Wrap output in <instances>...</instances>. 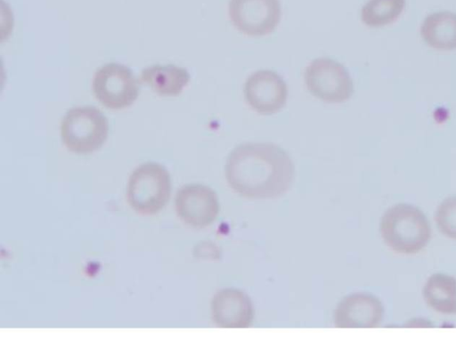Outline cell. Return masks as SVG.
I'll use <instances>...</instances> for the list:
<instances>
[{
	"label": "cell",
	"instance_id": "1",
	"mask_svg": "<svg viewBox=\"0 0 456 349\" xmlns=\"http://www.w3.org/2000/svg\"><path fill=\"white\" fill-rule=\"evenodd\" d=\"M229 186L248 199H273L291 186L295 166L289 154L271 142L236 146L224 167Z\"/></svg>",
	"mask_w": 456,
	"mask_h": 349
},
{
	"label": "cell",
	"instance_id": "2",
	"mask_svg": "<svg viewBox=\"0 0 456 349\" xmlns=\"http://www.w3.org/2000/svg\"><path fill=\"white\" fill-rule=\"evenodd\" d=\"M379 231L385 244L403 255L419 253L431 238V227L424 213L407 203L396 204L383 214Z\"/></svg>",
	"mask_w": 456,
	"mask_h": 349
},
{
	"label": "cell",
	"instance_id": "3",
	"mask_svg": "<svg viewBox=\"0 0 456 349\" xmlns=\"http://www.w3.org/2000/svg\"><path fill=\"white\" fill-rule=\"evenodd\" d=\"M108 131L104 114L92 106L69 110L61 125L62 142L77 154H89L100 149L107 139Z\"/></svg>",
	"mask_w": 456,
	"mask_h": 349
},
{
	"label": "cell",
	"instance_id": "4",
	"mask_svg": "<svg viewBox=\"0 0 456 349\" xmlns=\"http://www.w3.org/2000/svg\"><path fill=\"white\" fill-rule=\"evenodd\" d=\"M170 176L160 164L148 162L139 166L130 175L126 199L130 207L142 215L159 212L168 201Z\"/></svg>",
	"mask_w": 456,
	"mask_h": 349
},
{
	"label": "cell",
	"instance_id": "5",
	"mask_svg": "<svg viewBox=\"0 0 456 349\" xmlns=\"http://www.w3.org/2000/svg\"><path fill=\"white\" fill-rule=\"evenodd\" d=\"M304 77L311 94L328 103L346 101L354 92L353 80L346 69L330 58L314 60L306 67Z\"/></svg>",
	"mask_w": 456,
	"mask_h": 349
},
{
	"label": "cell",
	"instance_id": "6",
	"mask_svg": "<svg viewBox=\"0 0 456 349\" xmlns=\"http://www.w3.org/2000/svg\"><path fill=\"white\" fill-rule=\"evenodd\" d=\"M139 88L132 70L118 63H109L98 69L93 80L96 99L111 110L130 106L137 99Z\"/></svg>",
	"mask_w": 456,
	"mask_h": 349
},
{
	"label": "cell",
	"instance_id": "7",
	"mask_svg": "<svg viewBox=\"0 0 456 349\" xmlns=\"http://www.w3.org/2000/svg\"><path fill=\"white\" fill-rule=\"evenodd\" d=\"M228 13L239 31L249 37H263L276 28L281 10L279 0H230Z\"/></svg>",
	"mask_w": 456,
	"mask_h": 349
},
{
	"label": "cell",
	"instance_id": "8",
	"mask_svg": "<svg viewBox=\"0 0 456 349\" xmlns=\"http://www.w3.org/2000/svg\"><path fill=\"white\" fill-rule=\"evenodd\" d=\"M243 91L248 104L262 115L277 113L287 101V85L273 70L263 69L252 73L247 78Z\"/></svg>",
	"mask_w": 456,
	"mask_h": 349
},
{
	"label": "cell",
	"instance_id": "9",
	"mask_svg": "<svg viewBox=\"0 0 456 349\" xmlns=\"http://www.w3.org/2000/svg\"><path fill=\"white\" fill-rule=\"evenodd\" d=\"M175 205L178 216L195 228L208 226L219 213L216 193L202 184H187L182 187L176 194Z\"/></svg>",
	"mask_w": 456,
	"mask_h": 349
},
{
	"label": "cell",
	"instance_id": "10",
	"mask_svg": "<svg viewBox=\"0 0 456 349\" xmlns=\"http://www.w3.org/2000/svg\"><path fill=\"white\" fill-rule=\"evenodd\" d=\"M384 308L376 296L356 293L345 297L334 312L337 328H376L383 318Z\"/></svg>",
	"mask_w": 456,
	"mask_h": 349
},
{
	"label": "cell",
	"instance_id": "11",
	"mask_svg": "<svg viewBox=\"0 0 456 349\" xmlns=\"http://www.w3.org/2000/svg\"><path fill=\"white\" fill-rule=\"evenodd\" d=\"M211 312L216 325L226 329L248 328L254 318L250 298L236 288L218 291L213 297Z\"/></svg>",
	"mask_w": 456,
	"mask_h": 349
},
{
	"label": "cell",
	"instance_id": "12",
	"mask_svg": "<svg viewBox=\"0 0 456 349\" xmlns=\"http://www.w3.org/2000/svg\"><path fill=\"white\" fill-rule=\"evenodd\" d=\"M140 80L161 96H177L189 83L190 74L175 65H153L142 71Z\"/></svg>",
	"mask_w": 456,
	"mask_h": 349
},
{
	"label": "cell",
	"instance_id": "13",
	"mask_svg": "<svg viewBox=\"0 0 456 349\" xmlns=\"http://www.w3.org/2000/svg\"><path fill=\"white\" fill-rule=\"evenodd\" d=\"M422 296L427 305L442 314L456 313V279L444 273L431 275L426 281Z\"/></svg>",
	"mask_w": 456,
	"mask_h": 349
},
{
	"label": "cell",
	"instance_id": "14",
	"mask_svg": "<svg viewBox=\"0 0 456 349\" xmlns=\"http://www.w3.org/2000/svg\"><path fill=\"white\" fill-rule=\"evenodd\" d=\"M424 41L433 48L452 50L456 48V14L438 12L428 15L420 28Z\"/></svg>",
	"mask_w": 456,
	"mask_h": 349
},
{
	"label": "cell",
	"instance_id": "15",
	"mask_svg": "<svg viewBox=\"0 0 456 349\" xmlns=\"http://www.w3.org/2000/svg\"><path fill=\"white\" fill-rule=\"evenodd\" d=\"M405 0H370L361 12L362 22L369 27H381L395 21L403 11Z\"/></svg>",
	"mask_w": 456,
	"mask_h": 349
},
{
	"label": "cell",
	"instance_id": "16",
	"mask_svg": "<svg viewBox=\"0 0 456 349\" xmlns=\"http://www.w3.org/2000/svg\"><path fill=\"white\" fill-rule=\"evenodd\" d=\"M434 219L440 233L456 239V196L446 198L438 205Z\"/></svg>",
	"mask_w": 456,
	"mask_h": 349
}]
</instances>
